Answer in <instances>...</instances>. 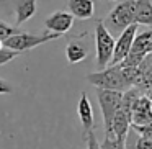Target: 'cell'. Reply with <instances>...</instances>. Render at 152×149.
Listing matches in <instances>:
<instances>
[{"label":"cell","mask_w":152,"mask_h":149,"mask_svg":"<svg viewBox=\"0 0 152 149\" xmlns=\"http://www.w3.org/2000/svg\"><path fill=\"white\" fill-rule=\"evenodd\" d=\"M96 100H98L100 110H102V115H103L105 136H115L113 134V120H115L116 112L119 110V106L123 103V92L96 89Z\"/></svg>","instance_id":"6da1fadb"},{"label":"cell","mask_w":152,"mask_h":149,"mask_svg":"<svg viewBox=\"0 0 152 149\" xmlns=\"http://www.w3.org/2000/svg\"><path fill=\"white\" fill-rule=\"evenodd\" d=\"M87 82L95 85L96 89L119 90V92L128 90L124 76H123V69H121L119 64H111L110 67L106 66L103 70L88 74V76H87Z\"/></svg>","instance_id":"7a4b0ae2"},{"label":"cell","mask_w":152,"mask_h":149,"mask_svg":"<svg viewBox=\"0 0 152 149\" xmlns=\"http://www.w3.org/2000/svg\"><path fill=\"white\" fill-rule=\"evenodd\" d=\"M108 30L124 31L128 26L136 23V0H121L103 20Z\"/></svg>","instance_id":"3957f363"},{"label":"cell","mask_w":152,"mask_h":149,"mask_svg":"<svg viewBox=\"0 0 152 149\" xmlns=\"http://www.w3.org/2000/svg\"><path fill=\"white\" fill-rule=\"evenodd\" d=\"M115 38L106 28V25L98 21L95 26V48H96V64L98 67L105 69L108 64H111L113 53H115Z\"/></svg>","instance_id":"277c9868"},{"label":"cell","mask_w":152,"mask_h":149,"mask_svg":"<svg viewBox=\"0 0 152 149\" xmlns=\"http://www.w3.org/2000/svg\"><path fill=\"white\" fill-rule=\"evenodd\" d=\"M61 36H62V34L51 33V31L43 33V34H31V33L20 31V33L7 38V40L4 41V46L10 48V49H15V51H18V53H23V51H30V49H33V48L39 46V44L48 43V41H54Z\"/></svg>","instance_id":"5b68a950"},{"label":"cell","mask_w":152,"mask_h":149,"mask_svg":"<svg viewBox=\"0 0 152 149\" xmlns=\"http://www.w3.org/2000/svg\"><path fill=\"white\" fill-rule=\"evenodd\" d=\"M151 41H152V30H145L136 34L131 51H129L128 57L121 62V66H139L141 61L149 54Z\"/></svg>","instance_id":"8992f818"},{"label":"cell","mask_w":152,"mask_h":149,"mask_svg":"<svg viewBox=\"0 0 152 149\" xmlns=\"http://www.w3.org/2000/svg\"><path fill=\"white\" fill-rule=\"evenodd\" d=\"M136 34H137V23H132L131 26H128L124 31L119 33V38L115 43V53H113L111 64H121L128 57L129 51L132 48V43H134Z\"/></svg>","instance_id":"52a82bcc"},{"label":"cell","mask_w":152,"mask_h":149,"mask_svg":"<svg viewBox=\"0 0 152 149\" xmlns=\"http://www.w3.org/2000/svg\"><path fill=\"white\" fill-rule=\"evenodd\" d=\"M72 25H74V15L70 12H64V10L54 12L44 21V26H46L48 31H51V33H59V34L67 33L72 28Z\"/></svg>","instance_id":"ba28073f"},{"label":"cell","mask_w":152,"mask_h":149,"mask_svg":"<svg viewBox=\"0 0 152 149\" xmlns=\"http://www.w3.org/2000/svg\"><path fill=\"white\" fill-rule=\"evenodd\" d=\"M152 121V100L142 93L132 106V125H147Z\"/></svg>","instance_id":"9c48e42d"},{"label":"cell","mask_w":152,"mask_h":149,"mask_svg":"<svg viewBox=\"0 0 152 149\" xmlns=\"http://www.w3.org/2000/svg\"><path fill=\"white\" fill-rule=\"evenodd\" d=\"M131 126H132V113L121 105L115 115V120H113V134L119 139H128V133Z\"/></svg>","instance_id":"30bf717a"},{"label":"cell","mask_w":152,"mask_h":149,"mask_svg":"<svg viewBox=\"0 0 152 149\" xmlns=\"http://www.w3.org/2000/svg\"><path fill=\"white\" fill-rule=\"evenodd\" d=\"M77 113H79L80 123H82L83 134L93 131V125H95L93 108H92V103H90V100H88V97H87L85 92H82V95H80L79 105H77Z\"/></svg>","instance_id":"8fae6325"},{"label":"cell","mask_w":152,"mask_h":149,"mask_svg":"<svg viewBox=\"0 0 152 149\" xmlns=\"http://www.w3.org/2000/svg\"><path fill=\"white\" fill-rule=\"evenodd\" d=\"M69 12L74 15V18L79 20H88L95 13V4L93 0H69Z\"/></svg>","instance_id":"7c38bea8"},{"label":"cell","mask_w":152,"mask_h":149,"mask_svg":"<svg viewBox=\"0 0 152 149\" xmlns=\"http://www.w3.org/2000/svg\"><path fill=\"white\" fill-rule=\"evenodd\" d=\"M139 72H141V82L137 89L142 93L152 90V53H149L139 64Z\"/></svg>","instance_id":"4fadbf2b"},{"label":"cell","mask_w":152,"mask_h":149,"mask_svg":"<svg viewBox=\"0 0 152 149\" xmlns=\"http://www.w3.org/2000/svg\"><path fill=\"white\" fill-rule=\"evenodd\" d=\"M36 13V0H18L15 5V17H17V26L28 21Z\"/></svg>","instance_id":"5bb4252c"},{"label":"cell","mask_w":152,"mask_h":149,"mask_svg":"<svg viewBox=\"0 0 152 149\" xmlns=\"http://www.w3.org/2000/svg\"><path fill=\"white\" fill-rule=\"evenodd\" d=\"M136 23L152 28V0H136Z\"/></svg>","instance_id":"9a60e30c"},{"label":"cell","mask_w":152,"mask_h":149,"mask_svg":"<svg viewBox=\"0 0 152 149\" xmlns=\"http://www.w3.org/2000/svg\"><path fill=\"white\" fill-rule=\"evenodd\" d=\"M87 46L80 41H70L66 48V57L70 64H77L82 62L83 59L87 57Z\"/></svg>","instance_id":"2e32d148"},{"label":"cell","mask_w":152,"mask_h":149,"mask_svg":"<svg viewBox=\"0 0 152 149\" xmlns=\"http://www.w3.org/2000/svg\"><path fill=\"white\" fill-rule=\"evenodd\" d=\"M100 149H126V139H119L116 136H105L100 144Z\"/></svg>","instance_id":"e0dca14e"},{"label":"cell","mask_w":152,"mask_h":149,"mask_svg":"<svg viewBox=\"0 0 152 149\" xmlns=\"http://www.w3.org/2000/svg\"><path fill=\"white\" fill-rule=\"evenodd\" d=\"M18 56H20L18 51L10 49V48H7V46H2L0 48V66L10 62V61H13L15 57H18Z\"/></svg>","instance_id":"ac0fdd59"},{"label":"cell","mask_w":152,"mask_h":149,"mask_svg":"<svg viewBox=\"0 0 152 149\" xmlns=\"http://www.w3.org/2000/svg\"><path fill=\"white\" fill-rule=\"evenodd\" d=\"M21 30H18L17 26H10V25H7L5 21H0V40L5 41L7 38L13 36V34L20 33Z\"/></svg>","instance_id":"d6986e66"},{"label":"cell","mask_w":152,"mask_h":149,"mask_svg":"<svg viewBox=\"0 0 152 149\" xmlns=\"http://www.w3.org/2000/svg\"><path fill=\"white\" fill-rule=\"evenodd\" d=\"M132 129H134L137 134H142L145 138L152 139V121L147 123V125H132Z\"/></svg>","instance_id":"ffe728a7"},{"label":"cell","mask_w":152,"mask_h":149,"mask_svg":"<svg viewBox=\"0 0 152 149\" xmlns=\"http://www.w3.org/2000/svg\"><path fill=\"white\" fill-rule=\"evenodd\" d=\"M134 148L136 149H152V139L139 134V138L136 139V142H134Z\"/></svg>","instance_id":"44dd1931"},{"label":"cell","mask_w":152,"mask_h":149,"mask_svg":"<svg viewBox=\"0 0 152 149\" xmlns=\"http://www.w3.org/2000/svg\"><path fill=\"white\" fill-rule=\"evenodd\" d=\"M85 138H87V149H100V144H98V141H96V136L93 131L87 133Z\"/></svg>","instance_id":"7402d4cb"},{"label":"cell","mask_w":152,"mask_h":149,"mask_svg":"<svg viewBox=\"0 0 152 149\" xmlns=\"http://www.w3.org/2000/svg\"><path fill=\"white\" fill-rule=\"evenodd\" d=\"M12 92H13V87H12L7 80L0 79V95H2V93H12Z\"/></svg>","instance_id":"603a6c76"},{"label":"cell","mask_w":152,"mask_h":149,"mask_svg":"<svg viewBox=\"0 0 152 149\" xmlns=\"http://www.w3.org/2000/svg\"><path fill=\"white\" fill-rule=\"evenodd\" d=\"M149 53H152V41H151V46H149Z\"/></svg>","instance_id":"cb8c5ba5"},{"label":"cell","mask_w":152,"mask_h":149,"mask_svg":"<svg viewBox=\"0 0 152 149\" xmlns=\"http://www.w3.org/2000/svg\"><path fill=\"white\" fill-rule=\"evenodd\" d=\"M2 46H4V41H2V40H0V48H2Z\"/></svg>","instance_id":"d4e9b609"},{"label":"cell","mask_w":152,"mask_h":149,"mask_svg":"<svg viewBox=\"0 0 152 149\" xmlns=\"http://www.w3.org/2000/svg\"><path fill=\"white\" fill-rule=\"evenodd\" d=\"M126 149H128V148H126ZM129 149H136V148H134V146H132V148H129Z\"/></svg>","instance_id":"484cf974"},{"label":"cell","mask_w":152,"mask_h":149,"mask_svg":"<svg viewBox=\"0 0 152 149\" xmlns=\"http://www.w3.org/2000/svg\"><path fill=\"white\" fill-rule=\"evenodd\" d=\"M108 2H116V0H108Z\"/></svg>","instance_id":"4316f807"}]
</instances>
